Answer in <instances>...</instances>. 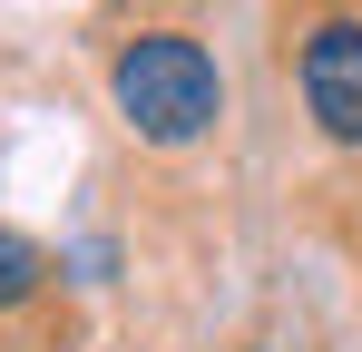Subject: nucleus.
Here are the masks:
<instances>
[{
	"mask_svg": "<svg viewBox=\"0 0 362 352\" xmlns=\"http://www.w3.org/2000/svg\"><path fill=\"white\" fill-rule=\"evenodd\" d=\"M40 274H49V254H40L30 235L0 225V313H10V303H30V293H40Z\"/></svg>",
	"mask_w": 362,
	"mask_h": 352,
	"instance_id": "obj_3",
	"label": "nucleus"
},
{
	"mask_svg": "<svg viewBox=\"0 0 362 352\" xmlns=\"http://www.w3.org/2000/svg\"><path fill=\"white\" fill-rule=\"evenodd\" d=\"M303 108L333 147H362V20H313L303 30Z\"/></svg>",
	"mask_w": 362,
	"mask_h": 352,
	"instance_id": "obj_2",
	"label": "nucleus"
},
{
	"mask_svg": "<svg viewBox=\"0 0 362 352\" xmlns=\"http://www.w3.org/2000/svg\"><path fill=\"white\" fill-rule=\"evenodd\" d=\"M108 98H118V117L147 137V147H186V137L216 127L226 78H216V49H206V40H186V30H137V40L108 59Z\"/></svg>",
	"mask_w": 362,
	"mask_h": 352,
	"instance_id": "obj_1",
	"label": "nucleus"
}]
</instances>
